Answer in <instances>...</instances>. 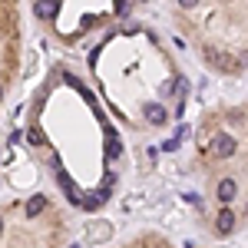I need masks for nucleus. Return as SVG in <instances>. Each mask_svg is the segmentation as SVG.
Instances as JSON below:
<instances>
[{
	"mask_svg": "<svg viewBox=\"0 0 248 248\" xmlns=\"http://www.w3.org/2000/svg\"><path fill=\"white\" fill-rule=\"evenodd\" d=\"M109 238H113V225H109V222L93 218V222L86 225V242H90V245H103V242H109Z\"/></svg>",
	"mask_w": 248,
	"mask_h": 248,
	"instance_id": "obj_1",
	"label": "nucleus"
},
{
	"mask_svg": "<svg viewBox=\"0 0 248 248\" xmlns=\"http://www.w3.org/2000/svg\"><path fill=\"white\" fill-rule=\"evenodd\" d=\"M212 155H218V159H229V155H235V136H215L212 139Z\"/></svg>",
	"mask_w": 248,
	"mask_h": 248,
	"instance_id": "obj_2",
	"label": "nucleus"
},
{
	"mask_svg": "<svg viewBox=\"0 0 248 248\" xmlns=\"http://www.w3.org/2000/svg\"><path fill=\"white\" fill-rule=\"evenodd\" d=\"M235 225H238V218H235V212H232V209H222V212H218V218H215L218 235H232V232H235Z\"/></svg>",
	"mask_w": 248,
	"mask_h": 248,
	"instance_id": "obj_3",
	"label": "nucleus"
},
{
	"mask_svg": "<svg viewBox=\"0 0 248 248\" xmlns=\"http://www.w3.org/2000/svg\"><path fill=\"white\" fill-rule=\"evenodd\" d=\"M46 205H50V202H46V195H30L23 212H27L30 218H37V215H43V212H46Z\"/></svg>",
	"mask_w": 248,
	"mask_h": 248,
	"instance_id": "obj_4",
	"label": "nucleus"
},
{
	"mask_svg": "<svg viewBox=\"0 0 248 248\" xmlns=\"http://www.w3.org/2000/svg\"><path fill=\"white\" fill-rule=\"evenodd\" d=\"M113 186H116V175L113 172H109V175H106V179H103V182H99V189H96V202H106V199H109V195H113Z\"/></svg>",
	"mask_w": 248,
	"mask_h": 248,
	"instance_id": "obj_5",
	"label": "nucleus"
},
{
	"mask_svg": "<svg viewBox=\"0 0 248 248\" xmlns=\"http://www.w3.org/2000/svg\"><path fill=\"white\" fill-rule=\"evenodd\" d=\"M146 119H149V123H155V126H162V123L169 119V113H166L159 103H149V106H146Z\"/></svg>",
	"mask_w": 248,
	"mask_h": 248,
	"instance_id": "obj_6",
	"label": "nucleus"
},
{
	"mask_svg": "<svg viewBox=\"0 0 248 248\" xmlns=\"http://www.w3.org/2000/svg\"><path fill=\"white\" fill-rule=\"evenodd\" d=\"M235 195H238V182H235V179H225V182L218 186V199H222V202H232Z\"/></svg>",
	"mask_w": 248,
	"mask_h": 248,
	"instance_id": "obj_7",
	"label": "nucleus"
},
{
	"mask_svg": "<svg viewBox=\"0 0 248 248\" xmlns=\"http://www.w3.org/2000/svg\"><path fill=\"white\" fill-rule=\"evenodd\" d=\"M123 155V142H119V136H109L106 139V159H119Z\"/></svg>",
	"mask_w": 248,
	"mask_h": 248,
	"instance_id": "obj_8",
	"label": "nucleus"
},
{
	"mask_svg": "<svg viewBox=\"0 0 248 248\" xmlns=\"http://www.w3.org/2000/svg\"><path fill=\"white\" fill-rule=\"evenodd\" d=\"M27 139H30L33 146H43V142H46V136H43V129H40V126H33V129L27 133Z\"/></svg>",
	"mask_w": 248,
	"mask_h": 248,
	"instance_id": "obj_9",
	"label": "nucleus"
},
{
	"mask_svg": "<svg viewBox=\"0 0 248 248\" xmlns=\"http://www.w3.org/2000/svg\"><path fill=\"white\" fill-rule=\"evenodd\" d=\"M37 17H57V7H53V3H37Z\"/></svg>",
	"mask_w": 248,
	"mask_h": 248,
	"instance_id": "obj_10",
	"label": "nucleus"
},
{
	"mask_svg": "<svg viewBox=\"0 0 248 248\" xmlns=\"http://www.w3.org/2000/svg\"><path fill=\"white\" fill-rule=\"evenodd\" d=\"M57 182H60V189H63V192H70V189H73V179H70V175H66L63 169L57 172Z\"/></svg>",
	"mask_w": 248,
	"mask_h": 248,
	"instance_id": "obj_11",
	"label": "nucleus"
},
{
	"mask_svg": "<svg viewBox=\"0 0 248 248\" xmlns=\"http://www.w3.org/2000/svg\"><path fill=\"white\" fill-rule=\"evenodd\" d=\"M33 73H37V57L30 53L27 57V66H23V77H33Z\"/></svg>",
	"mask_w": 248,
	"mask_h": 248,
	"instance_id": "obj_12",
	"label": "nucleus"
},
{
	"mask_svg": "<svg viewBox=\"0 0 248 248\" xmlns=\"http://www.w3.org/2000/svg\"><path fill=\"white\" fill-rule=\"evenodd\" d=\"M79 205H83L86 212H96V209H99V202H96L93 195H83V202H79Z\"/></svg>",
	"mask_w": 248,
	"mask_h": 248,
	"instance_id": "obj_13",
	"label": "nucleus"
},
{
	"mask_svg": "<svg viewBox=\"0 0 248 248\" xmlns=\"http://www.w3.org/2000/svg\"><path fill=\"white\" fill-rule=\"evenodd\" d=\"M186 136H189V123H182V126H179V129H175V136H172V139H175V142H182V139H186Z\"/></svg>",
	"mask_w": 248,
	"mask_h": 248,
	"instance_id": "obj_14",
	"label": "nucleus"
},
{
	"mask_svg": "<svg viewBox=\"0 0 248 248\" xmlns=\"http://www.w3.org/2000/svg\"><path fill=\"white\" fill-rule=\"evenodd\" d=\"M0 99H3V83H0Z\"/></svg>",
	"mask_w": 248,
	"mask_h": 248,
	"instance_id": "obj_15",
	"label": "nucleus"
},
{
	"mask_svg": "<svg viewBox=\"0 0 248 248\" xmlns=\"http://www.w3.org/2000/svg\"><path fill=\"white\" fill-rule=\"evenodd\" d=\"M73 248H79V245H73Z\"/></svg>",
	"mask_w": 248,
	"mask_h": 248,
	"instance_id": "obj_16",
	"label": "nucleus"
},
{
	"mask_svg": "<svg viewBox=\"0 0 248 248\" xmlns=\"http://www.w3.org/2000/svg\"><path fill=\"white\" fill-rule=\"evenodd\" d=\"M0 225H3V222H0Z\"/></svg>",
	"mask_w": 248,
	"mask_h": 248,
	"instance_id": "obj_17",
	"label": "nucleus"
}]
</instances>
